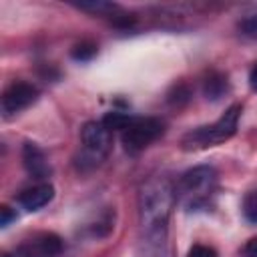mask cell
Listing matches in <instances>:
<instances>
[{"label":"cell","instance_id":"cell-13","mask_svg":"<svg viewBox=\"0 0 257 257\" xmlns=\"http://www.w3.org/2000/svg\"><path fill=\"white\" fill-rule=\"evenodd\" d=\"M243 217L251 223L257 225V191H249L243 199Z\"/></svg>","mask_w":257,"mask_h":257},{"label":"cell","instance_id":"cell-17","mask_svg":"<svg viewBox=\"0 0 257 257\" xmlns=\"http://www.w3.org/2000/svg\"><path fill=\"white\" fill-rule=\"evenodd\" d=\"M0 213H2V217H0V225H2V227H8V225L16 219V213H14L10 207H6V205L0 209Z\"/></svg>","mask_w":257,"mask_h":257},{"label":"cell","instance_id":"cell-16","mask_svg":"<svg viewBox=\"0 0 257 257\" xmlns=\"http://www.w3.org/2000/svg\"><path fill=\"white\" fill-rule=\"evenodd\" d=\"M189 257H217V251L209 245H193L189 249Z\"/></svg>","mask_w":257,"mask_h":257},{"label":"cell","instance_id":"cell-10","mask_svg":"<svg viewBox=\"0 0 257 257\" xmlns=\"http://www.w3.org/2000/svg\"><path fill=\"white\" fill-rule=\"evenodd\" d=\"M227 90H229V80L221 72H211L203 82V94L209 100H219L221 96L227 94Z\"/></svg>","mask_w":257,"mask_h":257},{"label":"cell","instance_id":"cell-18","mask_svg":"<svg viewBox=\"0 0 257 257\" xmlns=\"http://www.w3.org/2000/svg\"><path fill=\"white\" fill-rule=\"evenodd\" d=\"M243 257H257V237L247 241V245L243 247Z\"/></svg>","mask_w":257,"mask_h":257},{"label":"cell","instance_id":"cell-7","mask_svg":"<svg viewBox=\"0 0 257 257\" xmlns=\"http://www.w3.org/2000/svg\"><path fill=\"white\" fill-rule=\"evenodd\" d=\"M62 253V239L56 233H40L18 247L20 257H56Z\"/></svg>","mask_w":257,"mask_h":257},{"label":"cell","instance_id":"cell-9","mask_svg":"<svg viewBox=\"0 0 257 257\" xmlns=\"http://www.w3.org/2000/svg\"><path fill=\"white\" fill-rule=\"evenodd\" d=\"M52 199H54V187L50 183H38L30 189H24L18 195V203L26 211H38L44 205H48Z\"/></svg>","mask_w":257,"mask_h":257},{"label":"cell","instance_id":"cell-8","mask_svg":"<svg viewBox=\"0 0 257 257\" xmlns=\"http://www.w3.org/2000/svg\"><path fill=\"white\" fill-rule=\"evenodd\" d=\"M22 163H24V169L28 171V175L32 179L42 181V179L50 177V173H52L46 155L34 143H24V147H22Z\"/></svg>","mask_w":257,"mask_h":257},{"label":"cell","instance_id":"cell-6","mask_svg":"<svg viewBox=\"0 0 257 257\" xmlns=\"http://www.w3.org/2000/svg\"><path fill=\"white\" fill-rule=\"evenodd\" d=\"M38 88L30 82H12L4 92H2V98H0V110H2V116L4 118H10V116H16L18 112L26 110L30 104H34L38 100Z\"/></svg>","mask_w":257,"mask_h":257},{"label":"cell","instance_id":"cell-1","mask_svg":"<svg viewBox=\"0 0 257 257\" xmlns=\"http://www.w3.org/2000/svg\"><path fill=\"white\" fill-rule=\"evenodd\" d=\"M175 185L167 177L149 179L139 193V241L141 257H165L169 217L173 211Z\"/></svg>","mask_w":257,"mask_h":257},{"label":"cell","instance_id":"cell-2","mask_svg":"<svg viewBox=\"0 0 257 257\" xmlns=\"http://www.w3.org/2000/svg\"><path fill=\"white\" fill-rule=\"evenodd\" d=\"M217 187V171L209 165H199L185 171L175 185V199L187 211H201L209 205Z\"/></svg>","mask_w":257,"mask_h":257},{"label":"cell","instance_id":"cell-11","mask_svg":"<svg viewBox=\"0 0 257 257\" xmlns=\"http://www.w3.org/2000/svg\"><path fill=\"white\" fill-rule=\"evenodd\" d=\"M133 120H135V116L128 114V112H122V110H110V112H106V114L102 116L100 122L112 133V131H124Z\"/></svg>","mask_w":257,"mask_h":257},{"label":"cell","instance_id":"cell-14","mask_svg":"<svg viewBox=\"0 0 257 257\" xmlns=\"http://www.w3.org/2000/svg\"><path fill=\"white\" fill-rule=\"evenodd\" d=\"M94 54H96V44H94V42H88V40L76 44V46L72 48V52H70V56H72L74 60H80V62L90 60Z\"/></svg>","mask_w":257,"mask_h":257},{"label":"cell","instance_id":"cell-19","mask_svg":"<svg viewBox=\"0 0 257 257\" xmlns=\"http://www.w3.org/2000/svg\"><path fill=\"white\" fill-rule=\"evenodd\" d=\"M249 86H251L253 90H257V62L253 64V68H251V72H249Z\"/></svg>","mask_w":257,"mask_h":257},{"label":"cell","instance_id":"cell-3","mask_svg":"<svg viewBox=\"0 0 257 257\" xmlns=\"http://www.w3.org/2000/svg\"><path fill=\"white\" fill-rule=\"evenodd\" d=\"M241 110H243L241 104H231L223 112V116L217 118L213 124H205V126H199V128L189 131L183 137L181 147L185 151H201V149L217 147V145L229 141L237 133V122H239Z\"/></svg>","mask_w":257,"mask_h":257},{"label":"cell","instance_id":"cell-15","mask_svg":"<svg viewBox=\"0 0 257 257\" xmlns=\"http://www.w3.org/2000/svg\"><path fill=\"white\" fill-rule=\"evenodd\" d=\"M76 8L86 10V12H92V14H106V12L118 10V6L116 4H110V2H80V4H76Z\"/></svg>","mask_w":257,"mask_h":257},{"label":"cell","instance_id":"cell-4","mask_svg":"<svg viewBox=\"0 0 257 257\" xmlns=\"http://www.w3.org/2000/svg\"><path fill=\"white\" fill-rule=\"evenodd\" d=\"M80 143H82V153L78 159V169L86 171V169H94L98 167L112 145V133L98 120H90L82 126L80 131Z\"/></svg>","mask_w":257,"mask_h":257},{"label":"cell","instance_id":"cell-5","mask_svg":"<svg viewBox=\"0 0 257 257\" xmlns=\"http://www.w3.org/2000/svg\"><path fill=\"white\" fill-rule=\"evenodd\" d=\"M165 131V124L153 116H135V120L122 131L120 141L128 153H139L155 143Z\"/></svg>","mask_w":257,"mask_h":257},{"label":"cell","instance_id":"cell-12","mask_svg":"<svg viewBox=\"0 0 257 257\" xmlns=\"http://www.w3.org/2000/svg\"><path fill=\"white\" fill-rule=\"evenodd\" d=\"M239 32L247 38H257V8L249 10L247 14H243V18L237 24Z\"/></svg>","mask_w":257,"mask_h":257}]
</instances>
